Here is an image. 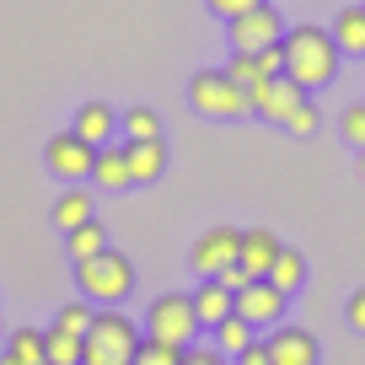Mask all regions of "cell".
Segmentation results:
<instances>
[{
  "label": "cell",
  "mask_w": 365,
  "mask_h": 365,
  "mask_svg": "<svg viewBox=\"0 0 365 365\" xmlns=\"http://www.w3.org/2000/svg\"><path fill=\"white\" fill-rule=\"evenodd\" d=\"M307 97H312V91H301L290 76H269L258 91H252V113H258L263 124H279V129H285V124H290V113H296Z\"/></svg>",
  "instance_id": "cell-10"
},
{
  "label": "cell",
  "mask_w": 365,
  "mask_h": 365,
  "mask_svg": "<svg viewBox=\"0 0 365 365\" xmlns=\"http://www.w3.org/2000/svg\"><path fill=\"white\" fill-rule=\"evenodd\" d=\"M91 161H97V145H86L76 129H59L43 145V167L54 172L59 182H91Z\"/></svg>",
  "instance_id": "cell-7"
},
{
  "label": "cell",
  "mask_w": 365,
  "mask_h": 365,
  "mask_svg": "<svg viewBox=\"0 0 365 365\" xmlns=\"http://www.w3.org/2000/svg\"><path fill=\"white\" fill-rule=\"evenodd\" d=\"M344 317H349V328H354V333H365V285H360V290H354V296H349V307H344Z\"/></svg>",
  "instance_id": "cell-33"
},
{
  "label": "cell",
  "mask_w": 365,
  "mask_h": 365,
  "mask_svg": "<svg viewBox=\"0 0 365 365\" xmlns=\"http://www.w3.org/2000/svg\"><path fill=\"white\" fill-rule=\"evenodd\" d=\"M103 247H108V231H103V220H86V226L65 231V252H70V263H86V258H97Z\"/></svg>",
  "instance_id": "cell-22"
},
{
  "label": "cell",
  "mask_w": 365,
  "mask_h": 365,
  "mask_svg": "<svg viewBox=\"0 0 365 365\" xmlns=\"http://www.w3.org/2000/svg\"><path fill=\"white\" fill-rule=\"evenodd\" d=\"M0 365H48V333L43 328H11L0 344Z\"/></svg>",
  "instance_id": "cell-15"
},
{
  "label": "cell",
  "mask_w": 365,
  "mask_h": 365,
  "mask_svg": "<svg viewBox=\"0 0 365 365\" xmlns=\"http://www.w3.org/2000/svg\"><path fill=\"white\" fill-rule=\"evenodd\" d=\"M188 108L199 118H215V124H237V118L252 113V97L226 65L220 70H194L188 76Z\"/></svg>",
  "instance_id": "cell-3"
},
{
  "label": "cell",
  "mask_w": 365,
  "mask_h": 365,
  "mask_svg": "<svg viewBox=\"0 0 365 365\" xmlns=\"http://www.w3.org/2000/svg\"><path fill=\"white\" fill-rule=\"evenodd\" d=\"M135 365H182V349H172V344H161V339H145L140 354H135Z\"/></svg>",
  "instance_id": "cell-29"
},
{
  "label": "cell",
  "mask_w": 365,
  "mask_h": 365,
  "mask_svg": "<svg viewBox=\"0 0 365 365\" xmlns=\"http://www.w3.org/2000/svg\"><path fill=\"white\" fill-rule=\"evenodd\" d=\"M360 178H365V150H360Z\"/></svg>",
  "instance_id": "cell-35"
},
{
  "label": "cell",
  "mask_w": 365,
  "mask_h": 365,
  "mask_svg": "<svg viewBox=\"0 0 365 365\" xmlns=\"http://www.w3.org/2000/svg\"><path fill=\"white\" fill-rule=\"evenodd\" d=\"M252 6H263V0H205V11L220 16V22H237V16L252 11Z\"/></svg>",
  "instance_id": "cell-30"
},
{
  "label": "cell",
  "mask_w": 365,
  "mask_h": 365,
  "mask_svg": "<svg viewBox=\"0 0 365 365\" xmlns=\"http://www.w3.org/2000/svg\"><path fill=\"white\" fill-rule=\"evenodd\" d=\"M91 182H97L103 194H124V188H135V178H129V156H124V140H113V145L97 150V161H91Z\"/></svg>",
  "instance_id": "cell-14"
},
{
  "label": "cell",
  "mask_w": 365,
  "mask_h": 365,
  "mask_svg": "<svg viewBox=\"0 0 365 365\" xmlns=\"http://www.w3.org/2000/svg\"><path fill=\"white\" fill-rule=\"evenodd\" d=\"M118 135L124 140H167L161 135V113L156 108H129V113L118 118Z\"/></svg>",
  "instance_id": "cell-23"
},
{
  "label": "cell",
  "mask_w": 365,
  "mask_h": 365,
  "mask_svg": "<svg viewBox=\"0 0 365 365\" xmlns=\"http://www.w3.org/2000/svg\"><path fill=\"white\" fill-rule=\"evenodd\" d=\"M269 365H317L322 360V344L317 333L296 328V322H279V328H269Z\"/></svg>",
  "instance_id": "cell-11"
},
{
  "label": "cell",
  "mask_w": 365,
  "mask_h": 365,
  "mask_svg": "<svg viewBox=\"0 0 365 365\" xmlns=\"http://www.w3.org/2000/svg\"><path fill=\"white\" fill-rule=\"evenodd\" d=\"M124 156H129L135 188H150V182H161V172H167V140H124Z\"/></svg>",
  "instance_id": "cell-13"
},
{
  "label": "cell",
  "mask_w": 365,
  "mask_h": 365,
  "mask_svg": "<svg viewBox=\"0 0 365 365\" xmlns=\"http://www.w3.org/2000/svg\"><path fill=\"white\" fill-rule=\"evenodd\" d=\"M0 344H6V322H0Z\"/></svg>",
  "instance_id": "cell-36"
},
{
  "label": "cell",
  "mask_w": 365,
  "mask_h": 365,
  "mask_svg": "<svg viewBox=\"0 0 365 365\" xmlns=\"http://www.w3.org/2000/svg\"><path fill=\"white\" fill-rule=\"evenodd\" d=\"M339 43H333L328 27L317 22H301L285 33V76L296 81L301 91H322L333 76H339Z\"/></svg>",
  "instance_id": "cell-1"
},
{
  "label": "cell",
  "mask_w": 365,
  "mask_h": 365,
  "mask_svg": "<svg viewBox=\"0 0 365 365\" xmlns=\"http://www.w3.org/2000/svg\"><path fill=\"white\" fill-rule=\"evenodd\" d=\"M285 307H290V296L279 285H269V279H247V285L237 290V317H247L252 328H279V322H285Z\"/></svg>",
  "instance_id": "cell-9"
},
{
  "label": "cell",
  "mask_w": 365,
  "mask_h": 365,
  "mask_svg": "<svg viewBox=\"0 0 365 365\" xmlns=\"http://www.w3.org/2000/svg\"><path fill=\"white\" fill-rule=\"evenodd\" d=\"M328 33H333V43H339L344 59H365V6H344Z\"/></svg>",
  "instance_id": "cell-18"
},
{
  "label": "cell",
  "mask_w": 365,
  "mask_h": 365,
  "mask_svg": "<svg viewBox=\"0 0 365 365\" xmlns=\"http://www.w3.org/2000/svg\"><path fill=\"white\" fill-rule=\"evenodd\" d=\"M118 118H124L118 108H108L103 97H91V103H81V108H76V124H70V129H76L86 145L103 150V145H113V140H118Z\"/></svg>",
  "instance_id": "cell-12"
},
{
  "label": "cell",
  "mask_w": 365,
  "mask_h": 365,
  "mask_svg": "<svg viewBox=\"0 0 365 365\" xmlns=\"http://www.w3.org/2000/svg\"><path fill=\"white\" fill-rule=\"evenodd\" d=\"M210 333H215V349L226 354V360H237V354L247 349L252 339H258V328H252L247 317H237V312H231L226 322H215V328H210Z\"/></svg>",
  "instance_id": "cell-21"
},
{
  "label": "cell",
  "mask_w": 365,
  "mask_h": 365,
  "mask_svg": "<svg viewBox=\"0 0 365 365\" xmlns=\"http://www.w3.org/2000/svg\"><path fill=\"white\" fill-rule=\"evenodd\" d=\"M237 247H242V231L237 226H210L205 237L188 247V269H194L199 279H220V274L237 263Z\"/></svg>",
  "instance_id": "cell-8"
},
{
  "label": "cell",
  "mask_w": 365,
  "mask_h": 365,
  "mask_svg": "<svg viewBox=\"0 0 365 365\" xmlns=\"http://www.w3.org/2000/svg\"><path fill=\"white\" fill-rule=\"evenodd\" d=\"M290 135H296V140H312V135H317V129H322V113H317V103H312V97H307V103H301L296 108V113H290Z\"/></svg>",
  "instance_id": "cell-28"
},
{
  "label": "cell",
  "mask_w": 365,
  "mask_h": 365,
  "mask_svg": "<svg viewBox=\"0 0 365 365\" xmlns=\"http://www.w3.org/2000/svg\"><path fill=\"white\" fill-rule=\"evenodd\" d=\"M140 344H145V328L135 317H124L118 307H97L86 328V349H81V365H135Z\"/></svg>",
  "instance_id": "cell-2"
},
{
  "label": "cell",
  "mask_w": 365,
  "mask_h": 365,
  "mask_svg": "<svg viewBox=\"0 0 365 365\" xmlns=\"http://www.w3.org/2000/svg\"><path fill=\"white\" fill-rule=\"evenodd\" d=\"M145 339H161L172 344V349H188V344H199V333H205V322H199L194 312V296H182V290H161L156 301L145 307Z\"/></svg>",
  "instance_id": "cell-5"
},
{
  "label": "cell",
  "mask_w": 365,
  "mask_h": 365,
  "mask_svg": "<svg viewBox=\"0 0 365 365\" xmlns=\"http://www.w3.org/2000/svg\"><path fill=\"white\" fill-rule=\"evenodd\" d=\"M279 247L285 242L274 237V231H263V226H252V231H242V247H237V263L252 274V279H263L269 274V263L279 258Z\"/></svg>",
  "instance_id": "cell-16"
},
{
  "label": "cell",
  "mask_w": 365,
  "mask_h": 365,
  "mask_svg": "<svg viewBox=\"0 0 365 365\" xmlns=\"http://www.w3.org/2000/svg\"><path fill=\"white\" fill-rule=\"evenodd\" d=\"M360 6H365V0H360Z\"/></svg>",
  "instance_id": "cell-37"
},
{
  "label": "cell",
  "mask_w": 365,
  "mask_h": 365,
  "mask_svg": "<svg viewBox=\"0 0 365 365\" xmlns=\"http://www.w3.org/2000/svg\"><path fill=\"white\" fill-rule=\"evenodd\" d=\"M258 70H263V76H285V43L263 48V54H258Z\"/></svg>",
  "instance_id": "cell-32"
},
{
  "label": "cell",
  "mask_w": 365,
  "mask_h": 365,
  "mask_svg": "<svg viewBox=\"0 0 365 365\" xmlns=\"http://www.w3.org/2000/svg\"><path fill=\"white\" fill-rule=\"evenodd\" d=\"M43 333H48V365H81V349H86L81 333H65V328H43Z\"/></svg>",
  "instance_id": "cell-24"
},
{
  "label": "cell",
  "mask_w": 365,
  "mask_h": 365,
  "mask_svg": "<svg viewBox=\"0 0 365 365\" xmlns=\"http://www.w3.org/2000/svg\"><path fill=\"white\" fill-rule=\"evenodd\" d=\"M285 16H279V6H252V11H242L237 22H226V38H231V48L237 54H263V48H274V43H285Z\"/></svg>",
  "instance_id": "cell-6"
},
{
  "label": "cell",
  "mask_w": 365,
  "mask_h": 365,
  "mask_svg": "<svg viewBox=\"0 0 365 365\" xmlns=\"http://www.w3.org/2000/svg\"><path fill=\"white\" fill-rule=\"evenodd\" d=\"M339 135H344V145L365 150V103H349V108L339 113Z\"/></svg>",
  "instance_id": "cell-27"
},
{
  "label": "cell",
  "mask_w": 365,
  "mask_h": 365,
  "mask_svg": "<svg viewBox=\"0 0 365 365\" xmlns=\"http://www.w3.org/2000/svg\"><path fill=\"white\" fill-rule=\"evenodd\" d=\"M231 365H269V344H263V339H252V344H247V349H242Z\"/></svg>",
  "instance_id": "cell-34"
},
{
  "label": "cell",
  "mask_w": 365,
  "mask_h": 365,
  "mask_svg": "<svg viewBox=\"0 0 365 365\" xmlns=\"http://www.w3.org/2000/svg\"><path fill=\"white\" fill-rule=\"evenodd\" d=\"M194 312H199V322H205V333H210L215 322H226L231 312H237V290L220 285V279H199V290H194Z\"/></svg>",
  "instance_id": "cell-17"
},
{
  "label": "cell",
  "mask_w": 365,
  "mask_h": 365,
  "mask_svg": "<svg viewBox=\"0 0 365 365\" xmlns=\"http://www.w3.org/2000/svg\"><path fill=\"white\" fill-rule=\"evenodd\" d=\"M269 285H279L285 296H296L301 285H307V252L301 247H279V258L269 263V274H263Z\"/></svg>",
  "instance_id": "cell-20"
},
{
  "label": "cell",
  "mask_w": 365,
  "mask_h": 365,
  "mask_svg": "<svg viewBox=\"0 0 365 365\" xmlns=\"http://www.w3.org/2000/svg\"><path fill=\"white\" fill-rule=\"evenodd\" d=\"M91 317H97V307H91V301L81 296V301H65V307L54 312V328H65V333H81V339H86Z\"/></svg>",
  "instance_id": "cell-25"
},
{
  "label": "cell",
  "mask_w": 365,
  "mask_h": 365,
  "mask_svg": "<svg viewBox=\"0 0 365 365\" xmlns=\"http://www.w3.org/2000/svg\"><path fill=\"white\" fill-rule=\"evenodd\" d=\"M182 365H231L226 354L215 349V344H210V349H199V344H188V349H182Z\"/></svg>",
  "instance_id": "cell-31"
},
{
  "label": "cell",
  "mask_w": 365,
  "mask_h": 365,
  "mask_svg": "<svg viewBox=\"0 0 365 365\" xmlns=\"http://www.w3.org/2000/svg\"><path fill=\"white\" fill-rule=\"evenodd\" d=\"M226 70H231V76H237V81H242V86H247V97H252V91H258V86H263V81H269V76H263V70H258V54H237V48H231V59H226Z\"/></svg>",
  "instance_id": "cell-26"
},
{
  "label": "cell",
  "mask_w": 365,
  "mask_h": 365,
  "mask_svg": "<svg viewBox=\"0 0 365 365\" xmlns=\"http://www.w3.org/2000/svg\"><path fill=\"white\" fill-rule=\"evenodd\" d=\"M86 220H97L86 182H65V194L54 199V226H59V231H76V226H86Z\"/></svg>",
  "instance_id": "cell-19"
},
{
  "label": "cell",
  "mask_w": 365,
  "mask_h": 365,
  "mask_svg": "<svg viewBox=\"0 0 365 365\" xmlns=\"http://www.w3.org/2000/svg\"><path fill=\"white\" fill-rule=\"evenodd\" d=\"M76 290L91 301V307H124L129 290H135V263L118 247H103L97 258L76 263Z\"/></svg>",
  "instance_id": "cell-4"
}]
</instances>
